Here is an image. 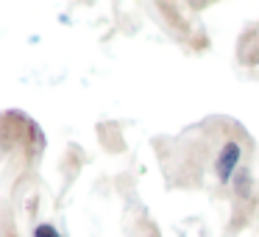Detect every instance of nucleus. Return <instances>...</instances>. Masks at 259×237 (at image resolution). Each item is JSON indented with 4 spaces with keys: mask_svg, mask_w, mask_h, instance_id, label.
<instances>
[{
    "mask_svg": "<svg viewBox=\"0 0 259 237\" xmlns=\"http://www.w3.org/2000/svg\"><path fill=\"white\" fill-rule=\"evenodd\" d=\"M237 162H240V145H237V142H226L223 151H220V156H218V162H214V170H218V176L226 181L231 173H234Z\"/></svg>",
    "mask_w": 259,
    "mask_h": 237,
    "instance_id": "1",
    "label": "nucleus"
},
{
    "mask_svg": "<svg viewBox=\"0 0 259 237\" xmlns=\"http://www.w3.org/2000/svg\"><path fill=\"white\" fill-rule=\"evenodd\" d=\"M34 237H62L56 231V226H51V223H39L36 226V231H34Z\"/></svg>",
    "mask_w": 259,
    "mask_h": 237,
    "instance_id": "2",
    "label": "nucleus"
}]
</instances>
